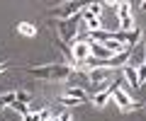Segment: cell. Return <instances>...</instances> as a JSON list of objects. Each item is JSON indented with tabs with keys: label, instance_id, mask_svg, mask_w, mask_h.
<instances>
[{
	"label": "cell",
	"instance_id": "obj_1",
	"mask_svg": "<svg viewBox=\"0 0 146 121\" xmlns=\"http://www.w3.org/2000/svg\"><path fill=\"white\" fill-rule=\"evenodd\" d=\"M122 85H127L122 75H117V80L110 85V90H112V99H115V104L119 107V111H124V114H129V111H141V109H144V104L131 99L124 90H122Z\"/></svg>",
	"mask_w": 146,
	"mask_h": 121
},
{
	"label": "cell",
	"instance_id": "obj_2",
	"mask_svg": "<svg viewBox=\"0 0 146 121\" xmlns=\"http://www.w3.org/2000/svg\"><path fill=\"white\" fill-rule=\"evenodd\" d=\"M76 70L71 65H63V63H54V65H39V68H29V75L32 78H39V80H68Z\"/></svg>",
	"mask_w": 146,
	"mask_h": 121
},
{
	"label": "cell",
	"instance_id": "obj_3",
	"mask_svg": "<svg viewBox=\"0 0 146 121\" xmlns=\"http://www.w3.org/2000/svg\"><path fill=\"white\" fill-rule=\"evenodd\" d=\"M80 20L78 17H71V20H56V32H58V41L61 44H73L76 37L80 32Z\"/></svg>",
	"mask_w": 146,
	"mask_h": 121
},
{
	"label": "cell",
	"instance_id": "obj_4",
	"mask_svg": "<svg viewBox=\"0 0 146 121\" xmlns=\"http://www.w3.org/2000/svg\"><path fill=\"white\" fill-rule=\"evenodd\" d=\"M71 46V56H73V65L71 68H78V65H83L85 61L90 58V44L83 41V39H76L73 44H68Z\"/></svg>",
	"mask_w": 146,
	"mask_h": 121
},
{
	"label": "cell",
	"instance_id": "obj_5",
	"mask_svg": "<svg viewBox=\"0 0 146 121\" xmlns=\"http://www.w3.org/2000/svg\"><path fill=\"white\" fill-rule=\"evenodd\" d=\"M83 7H85V3H80V0H71V3H63L61 10L54 12V17H56V20H71V17H78Z\"/></svg>",
	"mask_w": 146,
	"mask_h": 121
},
{
	"label": "cell",
	"instance_id": "obj_6",
	"mask_svg": "<svg viewBox=\"0 0 146 121\" xmlns=\"http://www.w3.org/2000/svg\"><path fill=\"white\" fill-rule=\"evenodd\" d=\"M112 73H115V70L105 68V65H98V68H90L88 73H85V78H88V82H93V85H102Z\"/></svg>",
	"mask_w": 146,
	"mask_h": 121
},
{
	"label": "cell",
	"instance_id": "obj_7",
	"mask_svg": "<svg viewBox=\"0 0 146 121\" xmlns=\"http://www.w3.org/2000/svg\"><path fill=\"white\" fill-rule=\"evenodd\" d=\"M119 75L124 78V82L129 85L131 90H139V87H141V85H139V75H136V68H134V65L127 63L124 68H122V73H119Z\"/></svg>",
	"mask_w": 146,
	"mask_h": 121
},
{
	"label": "cell",
	"instance_id": "obj_8",
	"mask_svg": "<svg viewBox=\"0 0 146 121\" xmlns=\"http://www.w3.org/2000/svg\"><path fill=\"white\" fill-rule=\"evenodd\" d=\"M90 99H93V104L98 107V109H102V107L107 104L110 99H112V90H110V85H107L105 90H100V92H95V95L90 97Z\"/></svg>",
	"mask_w": 146,
	"mask_h": 121
},
{
	"label": "cell",
	"instance_id": "obj_9",
	"mask_svg": "<svg viewBox=\"0 0 146 121\" xmlns=\"http://www.w3.org/2000/svg\"><path fill=\"white\" fill-rule=\"evenodd\" d=\"M63 97H71V99H78L80 104H83V102H88V92H85L83 87H68L66 90V95Z\"/></svg>",
	"mask_w": 146,
	"mask_h": 121
},
{
	"label": "cell",
	"instance_id": "obj_10",
	"mask_svg": "<svg viewBox=\"0 0 146 121\" xmlns=\"http://www.w3.org/2000/svg\"><path fill=\"white\" fill-rule=\"evenodd\" d=\"M102 46H105V48L110 51V56H117V53H122V51H127V48H129V46H124V44L115 41V39H110V41H105Z\"/></svg>",
	"mask_w": 146,
	"mask_h": 121
},
{
	"label": "cell",
	"instance_id": "obj_11",
	"mask_svg": "<svg viewBox=\"0 0 146 121\" xmlns=\"http://www.w3.org/2000/svg\"><path fill=\"white\" fill-rule=\"evenodd\" d=\"M17 32H20L22 37H36V27L32 24V22H20V24H17Z\"/></svg>",
	"mask_w": 146,
	"mask_h": 121
},
{
	"label": "cell",
	"instance_id": "obj_12",
	"mask_svg": "<svg viewBox=\"0 0 146 121\" xmlns=\"http://www.w3.org/2000/svg\"><path fill=\"white\" fill-rule=\"evenodd\" d=\"M15 99H17V102H22V104H27V107H29V102H32V95L27 92V90H17V92H15Z\"/></svg>",
	"mask_w": 146,
	"mask_h": 121
},
{
	"label": "cell",
	"instance_id": "obj_13",
	"mask_svg": "<svg viewBox=\"0 0 146 121\" xmlns=\"http://www.w3.org/2000/svg\"><path fill=\"white\" fill-rule=\"evenodd\" d=\"M51 109H49V107H42V109H39V111H36V121H49V119H51Z\"/></svg>",
	"mask_w": 146,
	"mask_h": 121
},
{
	"label": "cell",
	"instance_id": "obj_14",
	"mask_svg": "<svg viewBox=\"0 0 146 121\" xmlns=\"http://www.w3.org/2000/svg\"><path fill=\"white\" fill-rule=\"evenodd\" d=\"M10 107H12V109H15V111H17V114H22V116H25V114H27V111H29V107H27V104H22V102H17V99H15V102H12V104H10Z\"/></svg>",
	"mask_w": 146,
	"mask_h": 121
},
{
	"label": "cell",
	"instance_id": "obj_15",
	"mask_svg": "<svg viewBox=\"0 0 146 121\" xmlns=\"http://www.w3.org/2000/svg\"><path fill=\"white\" fill-rule=\"evenodd\" d=\"M61 104H66V107H76V104H80L78 99H71V97H61Z\"/></svg>",
	"mask_w": 146,
	"mask_h": 121
},
{
	"label": "cell",
	"instance_id": "obj_16",
	"mask_svg": "<svg viewBox=\"0 0 146 121\" xmlns=\"http://www.w3.org/2000/svg\"><path fill=\"white\" fill-rule=\"evenodd\" d=\"M56 121H73V116L68 114V111H61V114L56 116Z\"/></svg>",
	"mask_w": 146,
	"mask_h": 121
},
{
	"label": "cell",
	"instance_id": "obj_17",
	"mask_svg": "<svg viewBox=\"0 0 146 121\" xmlns=\"http://www.w3.org/2000/svg\"><path fill=\"white\" fill-rule=\"evenodd\" d=\"M22 121H36V111H27V114L22 116Z\"/></svg>",
	"mask_w": 146,
	"mask_h": 121
},
{
	"label": "cell",
	"instance_id": "obj_18",
	"mask_svg": "<svg viewBox=\"0 0 146 121\" xmlns=\"http://www.w3.org/2000/svg\"><path fill=\"white\" fill-rule=\"evenodd\" d=\"M7 70V63H0V73H5Z\"/></svg>",
	"mask_w": 146,
	"mask_h": 121
},
{
	"label": "cell",
	"instance_id": "obj_19",
	"mask_svg": "<svg viewBox=\"0 0 146 121\" xmlns=\"http://www.w3.org/2000/svg\"><path fill=\"white\" fill-rule=\"evenodd\" d=\"M49 121H56V116H51V119H49Z\"/></svg>",
	"mask_w": 146,
	"mask_h": 121
}]
</instances>
